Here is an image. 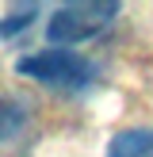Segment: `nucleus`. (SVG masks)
Returning a JSON list of instances; mask_svg holds the SVG:
<instances>
[{"label": "nucleus", "instance_id": "nucleus-1", "mask_svg": "<svg viewBox=\"0 0 153 157\" xmlns=\"http://www.w3.org/2000/svg\"><path fill=\"white\" fill-rule=\"evenodd\" d=\"M15 69L23 77H31V81L50 84V88H84L96 77V65L88 58H80L76 50H65V46H50V50L27 54V58L15 61Z\"/></svg>", "mask_w": 153, "mask_h": 157}, {"label": "nucleus", "instance_id": "nucleus-2", "mask_svg": "<svg viewBox=\"0 0 153 157\" xmlns=\"http://www.w3.org/2000/svg\"><path fill=\"white\" fill-rule=\"evenodd\" d=\"M119 15V4L115 0H80V4H61L58 12L50 15L46 23V38L54 46H73V42H84V38L99 35L107 23Z\"/></svg>", "mask_w": 153, "mask_h": 157}, {"label": "nucleus", "instance_id": "nucleus-3", "mask_svg": "<svg viewBox=\"0 0 153 157\" xmlns=\"http://www.w3.org/2000/svg\"><path fill=\"white\" fill-rule=\"evenodd\" d=\"M107 157H153V127L119 130L107 146Z\"/></svg>", "mask_w": 153, "mask_h": 157}, {"label": "nucleus", "instance_id": "nucleus-4", "mask_svg": "<svg viewBox=\"0 0 153 157\" xmlns=\"http://www.w3.org/2000/svg\"><path fill=\"white\" fill-rule=\"evenodd\" d=\"M35 15H38V4H19V8H12V12L0 19V38H12V35H19V31H27L31 23H35Z\"/></svg>", "mask_w": 153, "mask_h": 157}]
</instances>
